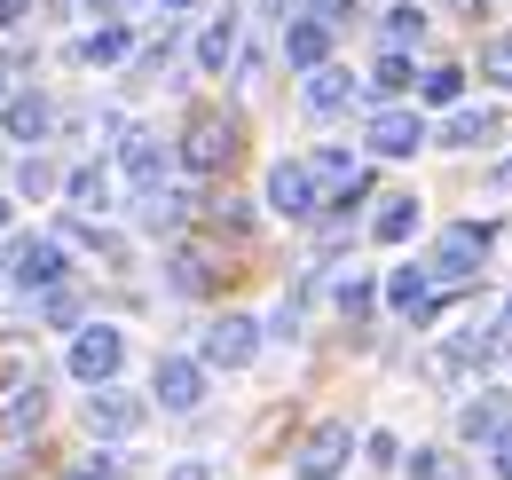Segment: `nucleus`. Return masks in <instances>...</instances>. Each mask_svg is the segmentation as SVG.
Wrapping results in <instances>:
<instances>
[{"mask_svg": "<svg viewBox=\"0 0 512 480\" xmlns=\"http://www.w3.org/2000/svg\"><path fill=\"white\" fill-rule=\"evenodd\" d=\"M119 362H127V339H119L111 323H95V331H79V339H71V378H79V386L119 378Z\"/></svg>", "mask_w": 512, "mask_h": 480, "instance_id": "9", "label": "nucleus"}, {"mask_svg": "<svg viewBox=\"0 0 512 480\" xmlns=\"http://www.w3.org/2000/svg\"><path fill=\"white\" fill-rule=\"evenodd\" d=\"M442 362H449V370H497V362H505V339L481 331V323H465V331L442 347Z\"/></svg>", "mask_w": 512, "mask_h": 480, "instance_id": "15", "label": "nucleus"}, {"mask_svg": "<svg viewBox=\"0 0 512 480\" xmlns=\"http://www.w3.org/2000/svg\"><path fill=\"white\" fill-rule=\"evenodd\" d=\"M56 480H119V457H79V465H64Z\"/></svg>", "mask_w": 512, "mask_h": 480, "instance_id": "32", "label": "nucleus"}, {"mask_svg": "<svg viewBox=\"0 0 512 480\" xmlns=\"http://www.w3.org/2000/svg\"><path fill=\"white\" fill-rule=\"evenodd\" d=\"M339 315L363 331V323L379 315V284H371V276H347V284H339Z\"/></svg>", "mask_w": 512, "mask_h": 480, "instance_id": "26", "label": "nucleus"}, {"mask_svg": "<svg viewBox=\"0 0 512 480\" xmlns=\"http://www.w3.org/2000/svg\"><path fill=\"white\" fill-rule=\"evenodd\" d=\"M505 323H512V300H505Z\"/></svg>", "mask_w": 512, "mask_h": 480, "instance_id": "44", "label": "nucleus"}, {"mask_svg": "<svg viewBox=\"0 0 512 480\" xmlns=\"http://www.w3.org/2000/svg\"><path fill=\"white\" fill-rule=\"evenodd\" d=\"M87 425H95V433H103V441H127L134 425H142V402H134V394H119V386H111V378H103V386H95V394H87Z\"/></svg>", "mask_w": 512, "mask_h": 480, "instance_id": "12", "label": "nucleus"}, {"mask_svg": "<svg viewBox=\"0 0 512 480\" xmlns=\"http://www.w3.org/2000/svg\"><path fill=\"white\" fill-rule=\"evenodd\" d=\"M489 244H497V229H489V221H449L442 237H434V276H449V284H465V276H481V260H489Z\"/></svg>", "mask_w": 512, "mask_h": 480, "instance_id": "3", "label": "nucleus"}, {"mask_svg": "<svg viewBox=\"0 0 512 480\" xmlns=\"http://www.w3.org/2000/svg\"><path fill=\"white\" fill-rule=\"evenodd\" d=\"M24 24V0H0V32H16Z\"/></svg>", "mask_w": 512, "mask_h": 480, "instance_id": "38", "label": "nucleus"}, {"mask_svg": "<svg viewBox=\"0 0 512 480\" xmlns=\"http://www.w3.org/2000/svg\"><path fill=\"white\" fill-rule=\"evenodd\" d=\"M48 292H56V284H48ZM48 323H79V300H71V292H56V300H48Z\"/></svg>", "mask_w": 512, "mask_h": 480, "instance_id": "36", "label": "nucleus"}, {"mask_svg": "<svg viewBox=\"0 0 512 480\" xmlns=\"http://www.w3.org/2000/svg\"><path fill=\"white\" fill-rule=\"evenodd\" d=\"M323 48H331V24H316V16H300V24H284V63H292V71H308V63H323Z\"/></svg>", "mask_w": 512, "mask_h": 480, "instance_id": "20", "label": "nucleus"}, {"mask_svg": "<svg viewBox=\"0 0 512 480\" xmlns=\"http://www.w3.org/2000/svg\"><path fill=\"white\" fill-rule=\"evenodd\" d=\"M410 79H418V71H410V48H386L379 71H371V95H386V103H394V95H410Z\"/></svg>", "mask_w": 512, "mask_h": 480, "instance_id": "24", "label": "nucleus"}, {"mask_svg": "<svg viewBox=\"0 0 512 480\" xmlns=\"http://www.w3.org/2000/svg\"><path fill=\"white\" fill-rule=\"evenodd\" d=\"M24 197H48V189H56V166H48V158H24Z\"/></svg>", "mask_w": 512, "mask_h": 480, "instance_id": "33", "label": "nucleus"}, {"mask_svg": "<svg viewBox=\"0 0 512 480\" xmlns=\"http://www.w3.org/2000/svg\"><path fill=\"white\" fill-rule=\"evenodd\" d=\"M0 229H8V197H0Z\"/></svg>", "mask_w": 512, "mask_h": 480, "instance_id": "43", "label": "nucleus"}, {"mask_svg": "<svg viewBox=\"0 0 512 480\" xmlns=\"http://www.w3.org/2000/svg\"><path fill=\"white\" fill-rule=\"evenodd\" d=\"M481 8H489V0H457V16H481Z\"/></svg>", "mask_w": 512, "mask_h": 480, "instance_id": "40", "label": "nucleus"}, {"mask_svg": "<svg viewBox=\"0 0 512 480\" xmlns=\"http://www.w3.org/2000/svg\"><path fill=\"white\" fill-rule=\"evenodd\" d=\"M300 16H316V24H347L355 0H300Z\"/></svg>", "mask_w": 512, "mask_h": 480, "instance_id": "34", "label": "nucleus"}, {"mask_svg": "<svg viewBox=\"0 0 512 480\" xmlns=\"http://www.w3.org/2000/svg\"><path fill=\"white\" fill-rule=\"evenodd\" d=\"M371 237H379V244H410V237H418V197H386L379 221H371Z\"/></svg>", "mask_w": 512, "mask_h": 480, "instance_id": "23", "label": "nucleus"}, {"mask_svg": "<svg viewBox=\"0 0 512 480\" xmlns=\"http://www.w3.org/2000/svg\"><path fill=\"white\" fill-rule=\"evenodd\" d=\"M237 63V24H205V40H197V71H229Z\"/></svg>", "mask_w": 512, "mask_h": 480, "instance_id": "25", "label": "nucleus"}, {"mask_svg": "<svg viewBox=\"0 0 512 480\" xmlns=\"http://www.w3.org/2000/svg\"><path fill=\"white\" fill-rule=\"evenodd\" d=\"M363 457H371V465H402V449H394V433H363Z\"/></svg>", "mask_w": 512, "mask_h": 480, "instance_id": "35", "label": "nucleus"}, {"mask_svg": "<svg viewBox=\"0 0 512 480\" xmlns=\"http://www.w3.org/2000/svg\"><path fill=\"white\" fill-rule=\"evenodd\" d=\"M355 103V71H339V63H308V111L331 119V111H347Z\"/></svg>", "mask_w": 512, "mask_h": 480, "instance_id": "17", "label": "nucleus"}, {"mask_svg": "<svg viewBox=\"0 0 512 480\" xmlns=\"http://www.w3.org/2000/svg\"><path fill=\"white\" fill-rule=\"evenodd\" d=\"M48 126H56L48 95H0V134L8 142H48Z\"/></svg>", "mask_w": 512, "mask_h": 480, "instance_id": "13", "label": "nucleus"}, {"mask_svg": "<svg viewBox=\"0 0 512 480\" xmlns=\"http://www.w3.org/2000/svg\"><path fill=\"white\" fill-rule=\"evenodd\" d=\"M489 449H497V473L512 480V425H505V433H497V441H489Z\"/></svg>", "mask_w": 512, "mask_h": 480, "instance_id": "37", "label": "nucleus"}, {"mask_svg": "<svg viewBox=\"0 0 512 480\" xmlns=\"http://www.w3.org/2000/svg\"><path fill=\"white\" fill-rule=\"evenodd\" d=\"M166 166H174V142H166V134H142V126H134L127 142H119V174H127L134 189H158Z\"/></svg>", "mask_w": 512, "mask_h": 480, "instance_id": "11", "label": "nucleus"}, {"mask_svg": "<svg viewBox=\"0 0 512 480\" xmlns=\"http://www.w3.org/2000/svg\"><path fill=\"white\" fill-rule=\"evenodd\" d=\"M481 79H497V87H512V32H497V40L481 48Z\"/></svg>", "mask_w": 512, "mask_h": 480, "instance_id": "31", "label": "nucleus"}, {"mask_svg": "<svg viewBox=\"0 0 512 480\" xmlns=\"http://www.w3.org/2000/svg\"><path fill=\"white\" fill-rule=\"evenodd\" d=\"M127 48H134L127 24H103V32H87V48H79V56H87V63H119Z\"/></svg>", "mask_w": 512, "mask_h": 480, "instance_id": "28", "label": "nucleus"}, {"mask_svg": "<svg viewBox=\"0 0 512 480\" xmlns=\"http://www.w3.org/2000/svg\"><path fill=\"white\" fill-rule=\"evenodd\" d=\"M166 480H213V465H174Z\"/></svg>", "mask_w": 512, "mask_h": 480, "instance_id": "39", "label": "nucleus"}, {"mask_svg": "<svg viewBox=\"0 0 512 480\" xmlns=\"http://www.w3.org/2000/svg\"><path fill=\"white\" fill-rule=\"evenodd\" d=\"M347 457H355V425H347V418H323L316 433L300 441L292 473H300V480H339V473H347Z\"/></svg>", "mask_w": 512, "mask_h": 480, "instance_id": "4", "label": "nucleus"}, {"mask_svg": "<svg viewBox=\"0 0 512 480\" xmlns=\"http://www.w3.org/2000/svg\"><path fill=\"white\" fill-rule=\"evenodd\" d=\"M253 355H260V323L253 315H213V323H205V347H197L205 370H245Z\"/></svg>", "mask_w": 512, "mask_h": 480, "instance_id": "5", "label": "nucleus"}, {"mask_svg": "<svg viewBox=\"0 0 512 480\" xmlns=\"http://www.w3.org/2000/svg\"><path fill=\"white\" fill-rule=\"evenodd\" d=\"M190 213H197L190 189H166V181H158V189H142V221H150V229H182Z\"/></svg>", "mask_w": 512, "mask_h": 480, "instance_id": "21", "label": "nucleus"}, {"mask_svg": "<svg viewBox=\"0 0 512 480\" xmlns=\"http://www.w3.org/2000/svg\"><path fill=\"white\" fill-rule=\"evenodd\" d=\"M64 197H71V213H103V205H111V174H103V166H71Z\"/></svg>", "mask_w": 512, "mask_h": 480, "instance_id": "22", "label": "nucleus"}, {"mask_svg": "<svg viewBox=\"0 0 512 480\" xmlns=\"http://www.w3.org/2000/svg\"><path fill=\"white\" fill-rule=\"evenodd\" d=\"M386 48H410V40H418V32H426V16H418V8H386Z\"/></svg>", "mask_w": 512, "mask_h": 480, "instance_id": "29", "label": "nucleus"}, {"mask_svg": "<svg viewBox=\"0 0 512 480\" xmlns=\"http://www.w3.org/2000/svg\"><path fill=\"white\" fill-rule=\"evenodd\" d=\"M505 425H512V394H473V402L457 410V433H465V441H481V449H489Z\"/></svg>", "mask_w": 512, "mask_h": 480, "instance_id": "16", "label": "nucleus"}, {"mask_svg": "<svg viewBox=\"0 0 512 480\" xmlns=\"http://www.w3.org/2000/svg\"><path fill=\"white\" fill-rule=\"evenodd\" d=\"M434 134H426V119L418 111H402V103H386V111H371V150L379 158H418Z\"/></svg>", "mask_w": 512, "mask_h": 480, "instance_id": "10", "label": "nucleus"}, {"mask_svg": "<svg viewBox=\"0 0 512 480\" xmlns=\"http://www.w3.org/2000/svg\"><path fill=\"white\" fill-rule=\"evenodd\" d=\"M150 394H158L174 418H190L197 402H205V362H197V355H158V370H150Z\"/></svg>", "mask_w": 512, "mask_h": 480, "instance_id": "7", "label": "nucleus"}, {"mask_svg": "<svg viewBox=\"0 0 512 480\" xmlns=\"http://www.w3.org/2000/svg\"><path fill=\"white\" fill-rule=\"evenodd\" d=\"M497 181H505V189H512V158H505V166H497Z\"/></svg>", "mask_w": 512, "mask_h": 480, "instance_id": "41", "label": "nucleus"}, {"mask_svg": "<svg viewBox=\"0 0 512 480\" xmlns=\"http://www.w3.org/2000/svg\"><path fill=\"white\" fill-rule=\"evenodd\" d=\"M174 158H182L190 174H229V166L245 158V126L229 119L221 103H197L190 119H182V142H174Z\"/></svg>", "mask_w": 512, "mask_h": 480, "instance_id": "1", "label": "nucleus"}, {"mask_svg": "<svg viewBox=\"0 0 512 480\" xmlns=\"http://www.w3.org/2000/svg\"><path fill=\"white\" fill-rule=\"evenodd\" d=\"M497 134H505L497 111H449V126H442V142H457V150H489Z\"/></svg>", "mask_w": 512, "mask_h": 480, "instance_id": "19", "label": "nucleus"}, {"mask_svg": "<svg viewBox=\"0 0 512 480\" xmlns=\"http://www.w3.org/2000/svg\"><path fill=\"white\" fill-rule=\"evenodd\" d=\"M8 284L16 292H48V284H64V237H40V229H24V237H8Z\"/></svg>", "mask_w": 512, "mask_h": 480, "instance_id": "2", "label": "nucleus"}, {"mask_svg": "<svg viewBox=\"0 0 512 480\" xmlns=\"http://www.w3.org/2000/svg\"><path fill=\"white\" fill-rule=\"evenodd\" d=\"M410 87H418L426 103H457V95H465V71H457V63H434V71H426V79H410Z\"/></svg>", "mask_w": 512, "mask_h": 480, "instance_id": "27", "label": "nucleus"}, {"mask_svg": "<svg viewBox=\"0 0 512 480\" xmlns=\"http://www.w3.org/2000/svg\"><path fill=\"white\" fill-rule=\"evenodd\" d=\"M158 8H197V0H158Z\"/></svg>", "mask_w": 512, "mask_h": 480, "instance_id": "42", "label": "nucleus"}, {"mask_svg": "<svg viewBox=\"0 0 512 480\" xmlns=\"http://www.w3.org/2000/svg\"><path fill=\"white\" fill-rule=\"evenodd\" d=\"M308 174H316V205H363L371 197V166L347 158V150H316Z\"/></svg>", "mask_w": 512, "mask_h": 480, "instance_id": "6", "label": "nucleus"}, {"mask_svg": "<svg viewBox=\"0 0 512 480\" xmlns=\"http://www.w3.org/2000/svg\"><path fill=\"white\" fill-rule=\"evenodd\" d=\"M386 307L410 315V323H426V315H434V284H426L418 268H394V276H386Z\"/></svg>", "mask_w": 512, "mask_h": 480, "instance_id": "18", "label": "nucleus"}, {"mask_svg": "<svg viewBox=\"0 0 512 480\" xmlns=\"http://www.w3.org/2000/svg\"><path fill=\"white\" fill-rule=\"evenodd\" d=\"M268 205L284 213V221H316V174H308V158H276L268 166Z\"/></svg>", "mask_w": 512, "mask_h": 480, "instance_id": "8", "label": "nucleus"}, {"mask_svg": "<svg viewBox=\"0 0 512 480\" xmlns=\"http://www.w3.org/2000/svg\"><path fill=\"white\" fill-rule=\"evenodd\" d=\"M166 284H174L182 300H205V292L221 284V260H213V244H182V252L166 260Z\"/></svg>", "mask_w": 512, "mask_h": 480, "instance_id": "14", "label": "nucleus"}, {"mask_svg": "<svg viewBox=\"0 0 512 480\" xmlns=\"http://www.w3.org/2000/svg\"><path fill=\"white\" fill-rule=\"evenodd\" d=\"M410 480H465V473H457L449 449H418V457H410Z\"/></svg>", "mask_w": 512, "mask_h": 480, "instance_id": "30", "label": "nucleus"}]
</instances>
